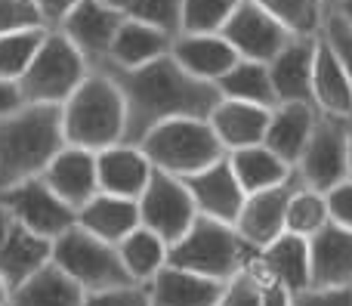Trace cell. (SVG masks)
Instances as JSON below:
<instances>
[{"label":"cell","instance_id":"cell-4","mask_svg":"<svg viewBox=\"0 0 352 306\" xmlns=\"http://www.w3.org/2000/svg\"><path fill=\"white\" fill-rule=\"evenodd\" d=\"M256 254L260 251L250 248L232 223L198 214L195 223L188 226V232L167 248V263L192 270L207 278L229 282L238 270L254 263Z\"/></svg>","mask_w":352,"mask_h":306},{"label":"cell","instance_id":"cell-6","mask_svg":"<svg viewBox=\"0 0 352 306\" xmlns=\"http://www.w3.org/2000/svg\"><path fill=\"white\" fill-rule=\"evenodd\" d=\"M90 72H93L90 62L65 37V31L50 28L34 62H31L28 72L16 84H19V93H22V102L62 105Z\"/></svg>","mask_w":352,"mask_h":306},{"label":"cell","instance_id":"cell-18","mask_svg":"<svg viewBox=\"0 0 352 306\" xmlns=\"http://www.w3.org/2000/svg\"><path fill=\"white\" fill-rule=\"evenodd\" d=\"M170 56L192 78L207 80V84H217L241 59L238 50L219 31H210V34H188V31H182V34L173 37Z\"/></svg>","mask_w":352,"mask_h":306},{"label":"cell","instance_id":"cell-11","mask_svg":"<svg viewBox=\"0 0 352 306\" xmlns=\"http://www.w3.org/2000/svg\"><path fill=\"white\" fill-rule=\"evenodd\" d=\"M219 34L238 50L241 59H254V62L275 59V56L297 37L294 31H287L272 12H266L260 3H254V0H241V3H238Z\"/></svg>","mask_w":352,"mask_h":306},{"label":"cell","instance_id":"cell-1","mask_svg":"<svg viewBox=\"0 0 352 306\" xmlns=\"http://www.w3.org/2000/svg\"><path fill=\"white\" fill-rule=\"evenodd\" d=\"M127 102L124 142L140 146L142 136L170 118H207L219 102L217 84L198 80L170 53L140 68H105Z\"/></svg>","mask_w":352,"mask_h":306},{"label":"cell","instance_id":"cell-44","mask_svg":"<svg viewBox=\"0 0 352 306\" xmlns=\"http://www.w3.org/2000/svg\"><path fill=\"white\" fill-rule=\"evenodd\" d=\"M16 105H22V93H19V84H12V80H3L0 78V115L10 109H16Z\"/></svg>","mask_w":352,"mask_h":306},{"label":"cell","instance_id":"cell-43","mask_svg":"<svg viewBox=\"0 0 352 306\" xmlns=\"http://www.w3.org/2000/svg\"><path fill=\"white\" fill-rule=\"evenodd\" d=\"M78 3H80V0H37V6H41V16H43V22H47V28H59V25L65 22V16Z\"/></svg>","mask_w":352,"mask_h":306},{"label":"cell","instance_id":"cell-21","mask_svg":"<svg viewBox=\"0 0 352 306\" xmlns=\"http://www.w3.org/2000/svg\"><path fill=\"white\" fill-rule=\"evenodd\" d=\"M269 115H272V109H266V105L219 96V102L213 105L207 121H210L213 133L219 136L226 152H235V149H248L263 142L269 127Z\"/></svg>","mask_w":352,"mask_h":306},{"label":"cell","instance_id":"cell-3","mask_svg":"<svg viewBox=\"0 0 352 306\" xmlns=\"http://www.w3.org/2000/svg\"><path fill=\"white\" fill-rule=\"evenodd\" d=\"M62 127L68 146H80L90 152L124 142L127 133V102L105 68H93L80 87L62 102Z\"/></svg>","mask_w":352,"mask_h":306},{"label":"cell","instance_id":"cell-8","mask_svg":"<svg viewBox=\"0 0 352 306\" xmlns=\"http://www.w3.org/2000/svg\"><path fill=\"white\" fill-rule=\"evenodd\" d=\"M349 130L352 121L318 111L312 136L297 161V173L306 186L328 192L349 177Z\"/></svg>","mask_w":352,"mask_h":306},{"label":"cell","instance_id":"cell-34","mask_svg":"<svg viewBox=\"0 0 352 306\" xmlns=\"http://www.w3.org/2000/svg\"><path fill=\"white\" fill-rule=\"evenodd\" d=\"M47 31L50 28H22V31L0 34V78L16 84L28 72L31 62H34Z\"/></svg>","mask_w":352,"mask_h":306},{"label":"cell","instance_id":"cell-28","mask_svg":"<svg viewBox=\"0 0 352 306\" xmlns=\"http://www.w3.org/2000/svg\"><path fill=\"white\" fill-rule=\"evenodd\" d=\"M87 291L50 260L28 282H22L10 297V306H80Z\"/></svg>","mask_w":352,"mask_h":306},{"label":"cell","instance_id":"cell-51","mask_svg":"<svg viewBox=\"0 0 352 306\" xmlns=\"http://www.w3.org/2000/svg\"><path fill=\"white\" fill-rule=\"evenodd\" d=\"M324 3H328V10H334V6H337V0H324Z\"/></svg>","mask_w":352,"mask_h":306},{"label":"cell","instance_id":"cell-36","mask_svg":"<svg viewBox=\"0 0 352 306\" xmlns=\"http://www.w3.org/2000/svg\"><path fill=\"white\" fill-rule=\"evenodd\" d=\"M256 257H260V254H256ZM266 288H269V278H266V272L260 270V260H254V263L238 270L235 276L226 282L223 297H219L217 306H263L266 303Z\"/></svg>","mask_w":352,"mask_h":306},{"label":"cell","instance_id":"cell-40","mask_svg":"<svg viewBox=\"0 0 352 306\" xmlns=\"http://www.w3.org/2000/svg\"><path fill=\"white\" fill-rule=\"evenodd\" d=\"M291 306H352V285H334V288L309 285L303 291H294Z\"/></svg>","mask_w":352,"mask_h":306},{"label":"cell","instance_id":"cell-48","mask_svg":"<svg viewBox=\"0 0 352 306\" xmlns=\"http://www.w3.org/2000/svg\"><path fill=\"white\" fill-rule=\"evenodd\" d=\"M105 6H111V10H118V12H124L127 16V10L133 6V0H102Z\"/></svg>","mask_w":352,"mask_h":306},{"label":"cell","instance_id":"cell-50","mask_svg":"<svg viewBox=\"0 0 352 306\" xmlns=\"http://www.w3.org/2000/svg\"><path fill=\"white\" fill-rule=\"evenodd\" d=\"M349 179H352V130H349Z\"/></svg>","mask_w":352,"mask_h":306},{"label":"cell","instance_id":"cell-35","mask_svg":"<svg viewBox=\"0 0 352 306\" xmlns=\"http://www.w3.org/2000/svg\"><path fill=\"white\" fill-rule=\"evenodd\" d=\"M238 3L241 0H182V31H188V34L223 31V25L229 22Z\"/></svg>","mask_w":352,"mask_h":306},{"label":"cell","instance_id":"cell-33","mask_svg":"<svg viewBox=\"0 0 352 306\" xmlns=\"http://www.w3.org/2000/svg\"><path fill=\"white\" fill-rule=\"evenodd\" d=\"M266 12H272L287 31L300 37L322 34L324 19H328V3L324 0H254Z\"/></svg>","mask_w":352,"mask_h":306},{"label":"cell","instance_id":"cell-27","mask_svg":"<svg viewBox=\"0 0 352 306\" xmlns=\"http://www.w3.org/2000/svg\"><path fill=\"white\" fill-rule=\"evenodd\" d=\"M50 260H53V239H43V235L31 232V229L16 223L10 239L0 248V278L16 291L37 270H43Z\"/></svg>","mask_w":352,"mask_h":306},{"label":"cell","instance_id":"cell-24","mask_svg":"<svg viewBox=\"0 0 352 306\" xmlns=\"http://www.w3.org/2000/svg\"><path fill=\"white\" fill-rule=\"evenodd\" d=\"M173 47V34H167L164 28H155L148 22H140L133 16H124L121 28L111 43L109 62L102 68H140L148 62L167 56Z\"/></svg>","mask_w":352,"mask_h":306},{"label":"cell","instance_id":"cell-23","mask_svg":"<svg viewBox=\"0 0 352 306\" xmlns=\"http://www.w3.org/2000/svg\"><path fill=\"white\" fill-rule=\"evenodd\" d=\"M316 121H318V109L312 102H278L272 109V115H269V127L263 142L278 158H285L287 164L297 167Z\"/></svg>","mask_w":352,"mask_h":306},{"label":"cell","instance_id":"cell-9","mask_svg":"<svg viewBox=\"0 0 352 306\" xmlns=\"http://www.w3.org/2000/svg\"><path fill=\"white\" fill-rule=\"evenodd\" d=\"M0 204L10 210L19 226L31 229L43 239H59L65 229H72L78 223V210L68 201H62L43 177L22 179V183L3 189Z\"/></svg>","mask_w":352,"mask_h":306},{"label":"cell","instance_id":"cell-39","mask_svg":"<svg viewBox=\"0 0 352 306\" xmlns=\"http://www.w3.org/2000/svg\"><path fill=\"white\" fill-rule=\"evenodd\" d=\"M80 306H148V291L146 285H121V288H105V291H90Z\"/></svg>","mask_w":352,"mask_h":306},{"label":"cell","instance_id":"cell-47","mask_svg":"<svg viewBox=\"0 0 352 306\" xmlns=\"http://www.w3.org/2000/svg\"><path fill=\"white\" fill-rule=\"evenodd\" d=\"M331 12H337V16H343L346 22L352 25V0H337V6Z\"/></svg>","mask_w":352,"mask_h":306},{"label":"cell","instance_id":"cell-13","mask_svg":"<svg viewBox=\"0 0 352 306\" xmlns=\"http://www.w3.org/2000/svg\"><path fill=\"white\" fill-rule=\"evenodd\" d=\"M303 183L300 173H294L287 183L272 186V189H263V192H250L244 198V208L238 214V235L248 241L250 248L263 251L272 239H278L285 232V220H287V201H291L294 189Z\"/></svg>","mask_w":352,"mask_h":306},{"label":"cell","instance_id":"cell-17","mask_svg":"<svg viewBox=\"0 0 352 306\" xmlns=\"http://www.w3.org/2000/svg\"><path fill=\"white\" fill-rule=\"evenodd\" d=\"M318 37H294L275 59H269V78H272L278 102H312V65H316Z\"/></svg>","mask_w":352,"mask_h":306},{"label":"cell","instance_id":"cell-37","mask_svg":"<svg viewBox=\"0 0 352 306\" xmlns=\"http://www.w3.org/2000/svg\"><path fill=\"white\" fill-rule=\"evenodd\" d=\"M127 16L164 28L167 34L176 37L182 31V0H133Z\"/></svg>","mask_w":352,"mask_h":306},{"label":"cell","instance_id":"cell-7","mask_svg":"<svg viewBox=\"0 0 352 306\" xmlns=\"http://www.w3.org/2000/svg\"><path fill=\"white\" fill-rule=\"evenodd\" d=\"M53 263L62 266L87 294L133 285L121 254H118V245L87 232L78 223L72 229H65L59 239H53Z\"/></svg>","mask_w":352,"mask_h":306},{"label":"cell","instance_id":"cell-42","mask_svg":"<svg viewBox=\"0 0 352 306\" xmlns=\"http://www.w3.org/2000/svg\"><path fill=\"white\" fill-rule=\"evenodd\" d=\"M328 195V208H331V220L340 226L352 229V179L346 177L343 183H337L334 189L324 192Z\"/></svg>","mask_w":352,"mask_h":306},{"label":"cell","instance_id":"cell-5","mask_svg":"<svg viewBox=\"0 0 352 306\" xmlns=\"http://www.w3.org/2000/svg\"><path fill=\"white\" fill-rule=\"evenodd\" d=\"M140 149L148 155L158 171L173 177H192V173L210 167L213 161L226 158L219 136L213 133L207 118H170L161 121L142 136Z\"/></svg>","mask_w":352,"mask_h":306},{"label":"cell","instance_id":"cell-31","mask_svg":"<svg viewBox=\"0 0 352 306\" xmlns=\"http://www.w3.org/2000/svg\"><path fill=\"white\" fill-rule=\"evenodd\" d=\"M118 254H121L130 278L140 285L152 282L167 266V241L148 226H136L130 235H124L118 241Z\"/></svg>","mask_w":352,"mask_h":306},{"label":"cell","instance_id":"cell-16","mask_svg":"<svg viewBox=\"0 0 352 306\" xmlns=\"http://www.w3.org/2000/svg\"><path fill=\"white\" fill-rule=\"evenodd\" d=\"M41 177L53 186V192L62 201H68L74 210H80L99 192L96 152L80 149V146H68L65 142Z\"/></svg>","mask_w":352,"mask_h":306},{"label":"cell","instance_id":"cell-38","mask_svg":"<svg viewBox=\"0 0 352 306\" xmlns=\"http://www.w3.org/2000/svg\"><path fill=\"white\" fill-rule=\"evenodd\" d=\"M22 28H47L37 0H0V34Z\"/></svg>","mask_w":352,"mask_h":306},{"label":"cell","instance_id":"cell-41","mask_svg":"<svg viewBox=\"0 0 352 306\" xmlns=\"http://www.w3.org/2000/svg\"><path fill=\"white\" fill-rule=\"evenodd\" d=\"M322 34L328 37L331 47L337 50V56H340V62L346 65V74L352 80V25L343 16H337V12H328Z\"/></svg>","mask_w":352,"mask_h":306},{"label":"cell","instance_id":"cell-19","mask_svg":"<svg viewBox=\"0 0 352 306\" xmlns=\"http://www.w3.org/2000/svg\"><path fill=\"white\" fill-rule=\"evenodd\" d=\"M312 105L322 115L352 121V80L324 34L318 37L316 65H312Z\"/></svg>","mask_w":352,"mask_h":306},{"label":"cell","instance_id":"cell-12","mask_svg":"<svg viewBox=\"0 0 352 306\" xmlns=\"http://www.w3.org/2000/svg\"><path fill=\"white\" fill-rule=\"evenodd\" d=\"M121 22H124V12L105 6L102 0H80L65 16V22L59 25V31H65L68 41L84 53L90 68H102L109 62L111 43H115Z\"/></svg>","mask_w":352,"mask_h":306},{"label":"cell","instance_id":"cell-46","mask_svg":"<svg viewBox=\"0 0 352 306\" xmlns=\"http://www.w3.org/2000/svg\"><path fill=\"white\" fill-rule=\"evenodd\" d=\"M12 226H16V220H12V214L3 208V204H0V248H3V241L10 239Z\"/></svg>","mask_w":352,"mask_h":306},{"label":"cell","instance_id":"cell-30","mask_svg":"<svg viewBox=\"0 0 352 306\" xmlns=\"http://www.w3.org/2000/svg\"><path fill=\"white\" fill-rule=\"evenodd\" d=\"M219 96L226 99H241V102H256L275 109L278 96H275L272 78H269V65L266 62H254V59H238L223 78L217 80Z\"/></svg>","mask_w":352,"mask_h":306},{"label":"cell","instance_id":"cell-26","mask_svg":"<svg viewBox=\"0 0 352 306\" xmlns=\"http://www.w3.org/2000/svg\"><path fill=\"white\" fill-rule=\"evenodd\" d=\"M78 226H84L87 232L99 235V239L118 241L124 235H130L140 223V201L133 198H121V195H109V192H96L84 208L78 210Z\"/></svg>","mask_w":352,"mask_h":306},{"label":"cell","instance_id":"cell-32","mask_svg":"<svg viewBox=\"0 0 352 306\" xmlns=\"http://www.w3.org/2000/svg\"><path fill=\"white\" fill-rule=\"evenodd\" d=\"M331 223V208H328V195L322 189H312V186L300 183L294 189L291 201H287V220L285 229L294 235H303L312 239L316 232H322Z\"/></svg>","mask_w":352,"mask_h":306},{"label":"cell","instance_id":"cell-20","mask_svg":"<svg viewBox=\"0 0 352 306\" xmlns=\"http://www.w3.org/2000/svg\"><path fill=\"white\" fill-rule=\"evenodd\" d=\"M226 282L198 276L192 270L167 263L152 282H146L148 306H217Z\"/></svg>","mask_w":352,"mask_h":306},{"label":"cell","instance_id":"cell-14","mask_svg":"<svg viewBox=\"0 0 352 306\" xmlns=\"http://www.w3.org/2000/svg\"><path fill=\"white\" fill-rule=\"evenodd\" d=\"M182 183H186L188 192H192L198 214L232 223V226L238 223V214H241V208H244L248 192H244L241 183H238L235 171H232V164H229V155L213 161V164L204 167V171L192 173V177H182Z\"/></svg>","mask_w":352,"mask_h":306},{"label":"cell","instance_id":"cell-49","mask_svg":"<svg viewBox=\"0 0 352 306\" xmlns=\"http://www.w3.org/2000/svg\"><path fill=\"white\" fill-rule=\"evenodd\" d=\"M10 297H12V288L0 278V306H10Z\"/></svg>","mask_w":352,"mask_h":306},{"label":"cell","instance_id":"cell-22","mask_svg":"<svg viewBox=\"0 0 352 306\" xmlns=\"http://www.w3.org/2000/svg\"><path fill=\"white\" fill-rule=\"evenodd\" d=\"M309 270L312 285H322V288L352 285V229L331 220L322 232L312 235Z\"/></svg>","mask_w":352,"mask_h":306},{"label":"cell","instance_id":"cell-15","mask_svg":"<svg viewBox=\"0 0 352 306\" xmlns=\"http://www.w3.org/2000/svg\"><path fill=\"white\" fill-rule=\"evenodd\" d=\"M96 167L99 192L133 198V201H140V195L146 192L148 179L155 173V164L136 142H115V146L96 152Z\"/></svg>","mask_w":352,"mask_h":306},{"label":"cell","instance_id":"cell-2","mask_svg":"<svg viewBox=\"0 0 352 306\" xmlns=\"http://www.w3.org/2000/svg\"><path fill=\"white\" fill-rule=\"evenodd\" d=\"M65 146L62 105L22 102L0 115V192L41 177Z\"/></svg>","mask_w":352,"mask_h":306},{"label":"cell","instance_id":"cell-25","mask_svg":"<svg viewBox=\"0 0 352 306\" xmlns=\"http://www.w3.org/2000/svg\"><path fill=\"white\" fill-rule=\"evenodd\" d=\"M260 270L266 272L269 282L285 285L287 291H303L312 285V270H309V239L294 232H281L260 251Z\"/></svg>","mask_w":352,"mask_h":306},{"label":"cell","instance_id":"cell-10","mask_svg":"<svg viewBox=\"0 0 352 306\" xmlns=\"http://www.w3.org/2000/svg\"><path fill=\"white\" fill-rule=\"evenodd\" d=\"M195 217H198V208H195V198L188 192V186L182 183V177H173V173H164L155 167L146 192L140 195L142 226L158 232L170 248L176 239H182L188 232Z\"/></svg>","mask_w":352,"mask_h":306},{"label":"cell","instance_id":"cell-45","mask_svg":"<svg viewBox=\"0 0 352 306\" xmlns=\"http://www.w3.org/2000/svg\"><path fill=\"white\" fill-rule=\"evenodd\" d=\"M263 306H291V291L278 282H269L266 288V303Z\"/></svg>","mask_w":352,"mask_h":306},{"label":"cell","instance_id":"cell-29","mask_svg":"<svg viewBox=\"0 0 352 306\" xmlns=\"http://www.w3.org/2000/svg\"><path fill=\"white\" fill-rule=\"evenodd\" d=\"M229 164L248 195L250 192H263V189H272V186H281L297 173V167L287 164L285 158H278L266 142H256V146L229 152Z\"/></svg>","mask_w":352,"mask_h":306}]
</instances>
